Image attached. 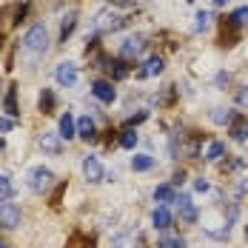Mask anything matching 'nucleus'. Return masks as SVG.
I'll return each mask as SVG.
<instances>
[{
  "instance_id": "nucleus-1",
  "label": "nucleus",
  "mask_w": 248,
  "mask_h": 248,
  "mask_svg": "<svg viewBox=\"0 0 248 248\" xmlns=\"http://www.w3.org/2000/svg\"><path fill=\"white\" fill-rule=\"evenodd\" d=\"M23 49L31 51V54H46V51H49V31H46V26L34 23L23 34Z\"/></svg>"
},
{
  "instance_id": "nucleus-2",
  "label": "nucleus",
  "mask_w": 248,
  "mask_h": 248,
  "mask_svg": "<svg viewBox=\"0 0 248 248\" xmlns=\"http://www.w3.org/2000/svg\"><path fill=\"white\" fill-rule=\"evenodd\" d=\"M123 26H125L123 15H117V12H111V9H103V12H97V17H94V23H92V37H97L100 31H120Z\"/></svg>"
},
{
  "instance_id": "nucleus-3",
  "label": "nucleus",
  "mask_w": 248,
  "mask_h": 248,
  "mask_svg": "<svg viewBox=\"0 0 248 248\" xmlns=\"http://www.w3.org/2000/svg\"><path fill=\"white\" fill-rule=\"evenodd\" d=\"M51 186H54V174H51V169L37 166V169H31V171H29V188H31V191L46 194Z\"/></svg>"
},
{
  "instance_id": "nucleus-4",
  "label": "nucleus",
  "mask_w": 248,
  "mask_h": 248,
  "mask_svg": "<svg viewBox=\"0 0 248 248\" xmlns=\"http://www.w3.org/2000/svg\"><path fill=\"white\" fill-rule=\"evenodd\" d=\"M20 225V208L9 200H0V228H17Z\"/></svg>"
},
{
  "instance_id": "nucleus-5",
  "label": "nucleus",
  "mask_w": 248,
  "mask_h": 248,
  "mask_svg": "<svg viewBox=\"0 0 248 248\" xmlns=\"http://www.w3.org/2000/svg\"><path fill=\"white\" fill-rule=\"evenodd\" d=\"M83 174H86V180H89V183H103V177H106L103 166H100V160H97V157H92V154H86V157H83Z\"/></svg>"
},
{
  "instance_id": "nucleus-6",
  "label": "nucleus",
  "mask_w": 248,
  "mask_h": 248,
  "mask_svg": "<svg viewBox=\"0 0 248 248\" xmlns=\"http://www.w3.org/2000/svg\"><path fill=\"white\" fill-rule=\"evenodd\" d=\"M163 66H166V63H163V57H160V54H151L149 60H146V63H143V66L137 69V77H140V80L157 77L160 72H163Z\"/></svg>"
},
{
  "instance_id": "nucleus-7",
  "label": "nucleus",
  "mask_w": 248,
  "mask_h": 248,
  "mask_svg": "<svg viewBox=\"0 0 248 248\" xmlns=\"http://www.w3.org/2000/svg\"><path fill=\"white\" fill-rule=\"evenodd\" d=\"M92 94H94L100 103H114V97H117V92H114V86H111L108 80H94V83H92Z\"/></svg>"
},
{
  "instance_id": "nucleus-8",
  "label": "nucleus",
  "mask_w": 248,
  "mask_h": 248,
  "mask_svg": "<svg viewBox=\"0 0 248 248\" xmlns=\"http://www.w3.org/2000/svg\"><path fill=\"white\" fill-rule=\"evenodd\" d=\"M143 49H146V37H143V34H134V37L123 40V46H120V57H137Z\"/></svg>"
},
{
  "instance_id": "nucleus-9",
  "label": "nucleus",
  "mask_w": 248,
  "mask_h": 248,
  "mask_svg": "<svg viewBox=\"0 0 248 248\" xmlns=\"http://www.w3.org/2000/svg\"><path fill=\"white\" fill-rule=\"evenodd\" d=\"M54 77H57V83H60V86H66V89H69V86H75V83H77V66H75V63H60V66H57V72H54Z\"/></svg>"
},
{
  "instance_id": "nucleus-10",
  "label": "nucleus",
  "mask_w": 248,
  "mask_h": 248,
  "mask_svg": "<svg viewBox=\"0 0 248 248\" xmlns=\"http://www.w3.org/2000/svg\"><path fill=\"white\" fill-rule=\"evenodd\" d=\"M97 63H100V69H108L114 80H123V77H128V66H125V60H108V57H100Z\"/></svg>"
},
{
  "instance_id": "nucleus-11",
  "label": "nucleus",
  "mask_w": 248,
  "mask_h": 248,
  "mask_svg": "<svg viewBox=\"0 0 248 248\" xmlns=\"http://www.w3.org/2000/svg\"><path fill=\"white\" fill-rule=\"evenodd\" d=\"M177 202H180V217H183L186 223H197V208H194L191 197H188V194H180Z\"/></svg>"
},
{
  "instance_id": "nucleus-12",
  "label": "nucleus",
  "mask_w": 248,
  "mask_h": 248,
  "mask_svg": "<svg viewBox=\"0 0 248 248\" xmlns=\"http://www.w3.org/2000/svg\"><path fill=\"white\" fill-rule=\"evenodd\" d=\"M77 137H83V140H97V125L92 117H80L77 120Z\"/></svg>"
},
{
  "instance_id": "nucleus-13",
  "label": "nucleus",
  "mask_w": 248,
  "mask_h": 248,
  "mask_svg": "<svg viewBox=\"0 0 248 248\" xmlns=\"http://www.w3.org/2000/svg\"><path fill=\"white\" fill-rule=\"evenodd\" d=\"M228 134H231V140L243 143V140L248 137V120L246 117H234V120H231V128H228Z\"/></svg>"
},
{
  "instance_id": "nucleus-14",
  "label": "nucleus",
  "mask_w": 248,
  "mask_h": 248,
  "mask_svg": "<svg viewBox=\"0 0 248 248\" xmlns=\"http://www.w3.org/2000/svg\"><path fill=\"white\" fill-rule=\"evenodd\" d=\"M60 137H63V140H72V137H77V120L69 114V111L60 117Z\"/></svg>"
},
{
  "instance_id": "nucleus-15",
  "label": "nucleus",
  "mask_w": 248,
  "mask_h": 248,
  "mask_svg": "<svg viewBox=\"0 0 248 248\" xmlns=\"http://www.w3.org/2000/svg\"><path fill=\"white\" fill-rule=\"evenodd\" d=\"M151 223H154V228H160V231H163V228H169V225L174 223V220H171V211H169L166 205L154 208V214H151Z\"/></svg>"
},
{
  "instance_id": "nucleus-16",
  "label": "nucleus",
  "mask_w": 248,
  "mask_h": 248,
  "mask_svg": "<svg viewBox=\"0 0 248 248\" xmlns=\"http://www.w3.org/2000/svg\"><path fill=\"white\" fill-rule=\"evenodd\" d=\"M154 200H157V202H163V205H166V202H177V191H174V186H171V183L157 186V188H154Z\"/></svg>"
},
{
  "instance_id": "nucleus-17",
  "label": "nucleus",
  "mask_w": 248,
  "mask_h": 248,
  "mask_svg": "<svg viewBox=\"0 0 248 248\" xmlns=\"http://www.w3.org/2000/svg\"><path fill=\"white\" fill-rule=\"evenodd\" d=\"M75 26H77V12L72 9V12H66V17H63V23H60V40H63V43L72 37Z\"/></svg>"
},
{
  "instance_id": "nucleus-18",
  "label": "nucleus",
  "mask_w": 248,
  "mask_h": 248,
  "mask_svg": "<svg viewBox=\"0 0 248 248\" xmlns=\"http://www.w3.org/2000/svg\"><path fill=\"white\" fill-rule=\"evenodd\" d=\"M40 149L49 151V154H60V134H54V131H46V134L40 137Z\"/></svg>"
},
{
  "instance_id": "nucleus-19",
  "label": "nucleus",
  "mask_w": 248,
  "mask_h": 248,
  "mask_svg": "<svg viewBox=\"0 0 248 248\" xmlns=\"http://www.w3.org/2000/svg\"><path fill=\"white\" fill-rule=\"evenodd\" d=\"M6 114L9 117H17L20 111H17V86H9V92H6Z\"/></svg>"
},
{
  "instance_id": "nucleus-20",
  "label": "nucleus",
  "mask_w": 248,
  "mask_h": 248,
  "mask_svg": "<svg viewBox=\"0 0 248 248\" xmlns=\"http://www.w3.org/2000/svg\"><path fill=\"white\" fill-rule=\"evenodd\" d=\"M137 140H140V137H137V131H134V128H131V125H125L123 131H120V146H123V149H134V146H137Z\"/></svg>"
},
{
  "instance_id": "nucleus-21",
  "label": "nucleus",
  "mask_w": 248,
  "mask_h": 248,
  "mask_svg": "<svg viewBox=\"0 0 248 248\" xmlns=\"http://www.w3.org/2000/svg\"><path fill=\"white\" fill-rule=\"evenodd\" d=\"M151 166H154V157H149V154H137V157L131 160V169H134V171H149Z\"/></svg>"
},
{
  "instance_id": "nucleus-22",
  "label": "nucleus",
  "mask_w": 248,
  "mask_h": 248,
  "mask_svg": "<svg viewBox=\"0 0 248 248\" xmlns=\"http://www.w3.org/2000/svg\"><path fill=\"white\" fill-rule=\"evenodd\" d=\"M40 111L43 114H51L54 111V92L51 89H43V94H40Z\"/></svg>"
},
{
  "instance_id": "nucleus-23",
  "label": "nucleus",
  "mask_w": 248,
  "mask_h": 248,
  "mask_svg": "<svg viewBox=\"0 0 248 248\" xmlns=\"http://www.w3.org/2000/svg\"><path fill=\"white\" fill-rule=\"evenodd\" d=\"M69 248H94V237H89V234H75V237L69 240Z\"/></svg>"
},
{
  "instance_id": "nucleus-24",
  "label": "nucleus",
  "mask_w": 248,
  "mask_h": 248,
  "mask_svg": "<svg viewBox=\"0 0 248 248\" xmlns=\"http://www.w3.org/2000/svg\"><path fill=\"white\" fill-rule=\"evenodd\" d=\"M228 23H231V26H246V23H248V6H243V9H237V12H231Z\"/></svg>"
},
{
  "instance_id": "nucleus-25",
  "label": "nucleus",
  "mask_w": 248,
  "mask_h": 248,
  "mask_svg": "<svg viewBox=\"0 0 248 248\" xmlns=\"http://www.w3.org/2000/svg\"><path fill=\"white\" fill-rule=\"evenodd\" d=\"M223 154H225V146H223V143H211V146H208V151H205V160L217 163V160H220Z\"/></svg>"
},
{
  "instance_id": "nucleus-26",
  "label": "nucleus",
  "mask_w": 248,
  "mask_h": 248,
  "mask_svg": "<svg viewBox=\"0 0 248 248\" xmlns=\"http://www.w3.org/2000/svg\"><path fill=\"white\" fill-rule=\"evenodd\" d=\"M12 194H15V186H12V180H9L6 174H0V197L9 200Z\"/></svg>"
},
{
  "instance_id": "nucleus-27",
  "label": "nucleus",
  "mask_w": 248,
  "mask_h": 248,
  "mask_svg": "<svg viewBox=\"0 0 248 248\" xmlns=\"http://www.w3.org/2000/svg\"><path fill=\"white\" fill-rule=\"evenodd\" d=\"M208 20H211V15H208V12H197V17H194V31L205 29V26H208Z\"/></svg>"
},
{
  "instance_id": "nucleus-28",
  "label": "nucleus",
  "mask_w": 248,
  "mask_h": 248,
  "mask_svg": "<svg viewBox=\"0 0 248 248\" xmlns=\"http://www.w3.org/2000/svg\"><path fill=\"white\" fill-rule=\"evenodd\" d=\"M234 100H237V106H240V108H248V86H243V89H237V94H234Z\"/></svg>"
},
{
  "instance_id": "nucleus-29",
  "label": "nucleus",
  "mask_w": 248,
  "mask_h": 248,
  "mask_svg": "<svg viewBox=\"0 0 248 248\" xmlns=\"http://www.w3.org/2000/svg\"><path fill=\"white\" fill-rule=\"evenodd\" d=\"M211 117H214V123H231V120H234V117H231V111H223V108H214V114H211Z\"/></svg>"
},
{
  "instance_id": "nucleus-30",
  "label": "nucleus",
  "mask_w": 248,
  "mask_h": 248,
  "mask_svg": "<svg viewBox=\"0 0 248 248\" xmlns=\"http://www.w3.org/2000/svg\"><path fill=\"white\" fill-rule=\"evenodd\" d=\"M157 248H183V240L180 237H166V240H160Z\"/></svg>"
},
{
  "instance_id": "nucleus-31",
  "label": "nucleus",
  "mask_w": 248,
  "mask_h": 248,
  "mask_svg": "<svg viewBox=\"0 0 248 248\" xmlns=\"http://www.w3.org/2000/svg\"><path fill=\"white\" fill-rule=\"evenodd\" d=\"M194 188H197V191H208L211 186H208V180H205V177H197V180H194Z\"/></svg>"
},
{
  "instance_id": "nucleus-32",
  "label": "nucleus",
  "mask_w": 248,
  "mask_h": 248,
  "mask_svg": "<svg viewBox=\"0 0 248 248\" xmlns=\"http://www.w3.org/2000/svg\"><path fill=\"white\" fill-rule=\"evenodd\" d=\"M9 128H15V120H9V117H0V134H3V131H9Z\"/></svg>"
},
{
  "instance_id": "nucleus-33",
  "label": "nucleus",
  "mask_w": 248,
  "mask_h": 248,
  "mask_svg": "<svg viewBox=\"0 0 248 248\" xmlns=\"http://www.w3.org/2000/svg\"><path fill=\"white\" fill-rule=\"evenodd\" d=\"M146 117H149V111H140V114H137V117H131V120H128V125H131V128H134V125H137V123H143V120H146Z\"/></svg>"
},
{
  "instance_id": "nucleus-34",
  "label": "nucleus",
  "mask_w": 248,
  "mask_h": 248,
  "mask_svg": "<svg viewBox=\"0 0 248 248\" xmlns=\"http://www.w3.org/2000/svg\"><path fill=\"white\" fill-rule=\"evenodd\" d=\"M108 3H117V6H134V0H108Z\"/></svg>"
},
{
  "instance_id": "nucleus-35",
  "label": "nucleus",
  "mask_w": 248,
  "mask_h": 248,
  "mask_svg": "<svg viewBox=\"0 0 248 248\" xmlns=\"http://www.w3.org/2000/svg\"><path fill=\"white\" fill-rule=\"evenodd\" d=\"M225 3H228V0H214V6H225Z\"/></svg>"
},
{
  "instance_id": "nucleus-36",
  "label": "nucleus",
  "mask_w": 248,
  "mask_h": 248,
  "mask_svg": "<svg viewBox=\"0 0 248 248\" xmlns=\"http://www.w3.org/2000/svg\"><path fill=\"white\" fill-rule=\"evenodd\" d=\"M240 191H243V194H246V191H248V183H243V186H240Z\"/></svg>"
},
{
  "instance_id": "nucleus-37",
  "label": "nucleus",
  "mask_w": 248,
  "mask_h": 248,
  "mask_svg": "<svg viewBox=\"0 0 248 248\" xmlns=\"http://www.w3.org/2000/svg\"><path fill=\"white\" fill-rule=\"evenodd\" d=\"M0 149H3V140H0Z\"/></svg>"
},
{
  "instance_id": "nucleus-38",
  "label": "nucleus",
  "mask_w": 248,
  "mask_h": 248,
  "mask_svg": "<svg viewBox=\"0 0 248 248\" xmlns=\"http://www.w3.org/2000/svg\"><path fill=\"white\" fill-rule=\"evenodd\" d=\"M0 248H6V246H3V243H0Z\"/></svg>"
},
{
  "instance_id": "nucleus-39",
  "label": "nucleus",
  "mask_w": 248,
  "mask_h": 248,
  "mask_svg": "<svg viewBox=\"0 0 248 248\" xmlns=\"http://www.w3.org/2000/svg\"><path fill=\"white\" fill-rule=\"evenodd\" d=\"M0 40H3V34H0Z\"/></svg>"
}]
</instances>
